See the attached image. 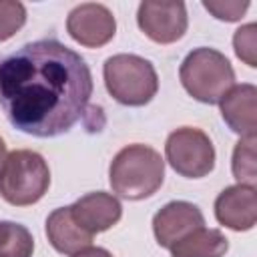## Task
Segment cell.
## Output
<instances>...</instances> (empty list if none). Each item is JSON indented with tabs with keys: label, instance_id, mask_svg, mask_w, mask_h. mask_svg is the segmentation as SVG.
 I'll use <instances>...</instances> for the list:
<instances>
[{
	"label": "cell",
	"instance_id": "cell-18",
	"mask_svg": "<svg viewBox=\"0 0 257 257\" xmlns=\"http://www.w3.org/2000/svg\"><path fill=\"white\" fill-rule=\"evenodd\" d=\"M233 48H235V54L247 66H251V68L257 66V26L253 22L235 30V34H233Z\"/></svg>",
	"mask_w": 257,
	"mask_h": 257
},
{
	"label": "cell",
	"instance_id": "cell-20",
	"mask_svg": "<svg viewBox=\"0 0 257 257\" xmlns=\"http://www.w3.org/2000/svg\"><path fill=\"white\" fill-rule=\"evenodd\" d=\"M72 257H112V255L106 249H102V247H90L88 245V247L72 253Z\"/></svg>",
	"mask_w": 257,
	"mask_h": 257
},
{
	"label": "cell",
	"instance_id": "cell-12",
	"mask_svg": "<svg viewBox=\"0 0 257 257\" xmlns=\"http://www.w3.org/2000/svg\"><path fill=\"white\" fill-rule=\"evenodd\" d=\"M70 211L76 223L92 235L110 229L122 217L120 201L114 195L104 191H96L80 197L74 205H70Z\"/></svg>",
	"mask_w": 257,
	"mask_h": 257
},
{
	"label": "cell",
	"instance_id": "cell-1",
	"mask_svg": "<svg viewBox=\"0 0 257 257\" xmlns=\"http://www.w3.org/2000/svg\"><path fill=\"white\" fill-rule=\"evenodd\" d=\"M90 96L88 64L54 38L0 54V108L20 133L38 139L68 133L84 116Z\"/></svg>",
	"mask_w": 257,
	"mask_h": 257
},
{
	"label": "cell",
	"instance_id": "cell-14",
	"mask_svg": "<svg viewBox=\"0 0 257 257\" xmlns=\"http://www.w3.org/2000/svg\"><path fill=\"white\" fill-rule=\"evenodd\" d=\"M229 249V239L219 229H195L169 251L173 257H223Z\"/></svg>",
	"mask_w": 257,
	"mask_h": 257
},
{
	"label": "cell",
	"instance_id": "cell-4",
	"mask_svg": "<svg viewBox=\"0 0 257 257\" xmlns=\"http://www.w3.org/2000/svg\"><path fill=\"white\" fill-rule=\"evenodd\" d=\"M50 187V169L42 155L20 149L6 155L0 167V197L14 207L38 203Z\"/></svg>",
	"mask_w": 257,
	"mask_h": 257
},
{
	"label": "cell",
	"instance_id": "cell-3",
	"mask_svg": "<svg viewBox=\"0 0 257 257\" xmlns=\"http://www.w3.org/2000/svg\"><path fill=\"white\" fill-rule=\"evenodd\" d=\"M179 78L183 88L205 104H219L223 94L235 84V72L227 56L207 46L195 48L185 56Z\"/></svg>",
	"mask_w": 257,
	"mask_h": 257
},
{
	"label": "cell",
	"instance_id": "cell-15",
	"mask_svg": "<svg viewBox=\"0 0 257 257\" xmlns=\"http://www.w3.org/2000/svg\"><path fill=\"white\" fill-rule=\"evenodd\" d=\"M34 239L32 233L12 221L0 223V257H32Z\"/></svg>",
	"mask_w": 257,
	"mask_h": 257
},
{
	"label": "cell",
	"instance_id": "cell-10",
	"mask_svg": "<svg viewBox=\"0 0 257 257\" xmlns=\"http://www.w3.org/2000/svg\"><path fill=\"white\" fill-rule=\"evenodd\" d=\"M215 217L233 231H249L257 223V193L249 185H233L215 199Z\"/></svg>",
	"mask_w": 257,
	"mask_h": 257
},
{
	"label": "cell",
	"instance_id": "cell-19",
	"mask_svg": "<svg viewBox=\"0 0 257 257\" xmlns=\"http://www.w3.org/2000/svg\"><path fill=\"white\" fill-rule=\"evenodd\" d=\"M205 10H209L217 20H225V22H237L243 18V14L249 8V2H223V0H205L203 2Z\"/></svg>",
	"mask_w": 257,
	"mask_h": 257
},
{
	"label": "cell",
	"instance_id": "cell-11",
	"mask_svg": "<svg viewBox=\"0 0 257 257\" xmlns=\"http://www.w3.org/2000/svg\"><path fill=\"white\" fill-rule=\"evenodd\" d=\"M227 126L241 137H255L257 128V88L253 84H233L219 100Z\"/></svg>",
	"mask_w": 257,
	"mask_h": 257
},
{
	"label": "cell",
	"instance_id": "cell-16",
	"mask_svg": "<svg viewBox=\"0 0 257 257\" xmlns=\"http://www.w3.org/2000/svg\"><path fill=\"white\" fill-rule=\"evenodd\" d=\"M233 177L239 185L255 187L257 169H255V137H241L233 151Z\"/></svg>",
	"mask_w": 257,
	"mask_h": 257
},
{
	"label": "cell",
	"instance_id": "cell-13",
	"mask_svg": "<svg viewBox=\"0 0 257 257\" xmlns=\"http://www.w3.org/2000/svg\"><path fill=\"white\" fill-rule=\"evenodd\" d=\"M46 237H48V243L58 253H64V255H72L88 247L94 239L92 233H88L76 223L70 207L54 209L46 217Z\"/></svg>",
	"mask_w": 257,
	"mask_h": 257
},
{
	"label": "cell",
	"instance_id": "cell-5",
	"mask_svg": "<svg viewBox=\"0 0 257 257\" xmlns=\"http://www.w3.org/2000/svg\"><path fill=\"white\" fill-rule=\"evenodd\" d=\"M102 76L108 94L124 106H143L159 90L155 66L137 54H114L106 58Z\"/></svg>",
	"mask_w": 257,
	"mask_h": 257
},
{
	"label": "cell",
	"instance_id": "cell-2",
	"mask_svg": "<svg viewBox=\"0 0 257 257\" xmlns=\"http://www.w3.org/2000/svg\"><path fill=\"white\" fill-rule=\"evenodd\" d=\"M165 179L163 157L147 145H128L120 149L108 169L112 193L128 201H141L159 191Z\"/></svg>",
	"mask_w": 257,
	"mask_h": 257
},
{
	"label": "cell",
	"instance_id": "cell-6",
	"mask_svg": "<svg viewBox=\"0 0 257 257\" xmlns=\"http://www.w3.org/2000/svg\"><path fill=\"white\" fill-rule=\"evenodd\" d=\"M165 155L175 173L187 179L207 177L215 167V147L211 139L195 126H181L167 137Z\"/></svg>",
	"mask_w": 257,
	"mask_h": 257
},
{
	"label": "cell",
	"instance_id": "cell-7",
	"mask_svg": "<svg viewBox=\"0 0 257 257\" xmlns=\"http://www.w3.org/2000/svg\"><path fill=\"white\" fill-rule=\"evenodd\" d=\"M137 22L153 42L173 44L187 32V6L179 0H145L139 4Z\"/></svg>",
	"mask_w": 257,
	"mask_h": 257
},
{
	"label": "cell",
	"instance_id": "cell-21",
	"mask_svg": "<svg viewBox=\"0 0 257 257\" xmlns=\"http://www.w3.org/2000/svg\"><path fill=\"white\" fill-rule=\"evenodd\" d=\"M4 161H6V143L0 139V167H2Z\"/></svg>",
	"mask_w": 257,
	"mask_h": 257
},
{
	"label": "cell",
	"instance_id": "cell-17",
	"mask_svg": "<svg viewBox=\"0 0 257 257\" xmlns=\"http://www.w3.org/2000/svg\"><path fill=\"white\" fill-rule=\"evenodd\" d=\"M26 22V8L16 0H0V42L12 38Z\"/></svg>",
	"mask_w": 257,
	"mask_h": 257
},
{
	"label": "cell",
	"instance_id": "cell-9",
	"mask_svg": "<svg viewBox=\"0 0 257 257\" xmlns=\"http://www.w3.org/2000/svg\"><path fill=\"white\" fill-rule=\"evenodd\" d=\"M205 227L201 209L189 201H171L153 217V233L161 247L171 249L177 241Z\"/></svg>",
	"mask_w": 257,
	"mask_h": 257
},
{
	"label": "cell",
	"instance_id": "cell-8",
	"mask_svg": "<svg viewBox=\"0 0 257 257\" xmlns=\"http://www.w3.org/2000/svg\"><path fill=\"white\" fill-rule=\"evenodd\" d=\"M66 32L80 46L100 48L112 40L116 32V20L104 4L84 2L68 12Z\"/></svg>",
	"mask_w": 257,
	"mask_h": 257
}]
</instances>
